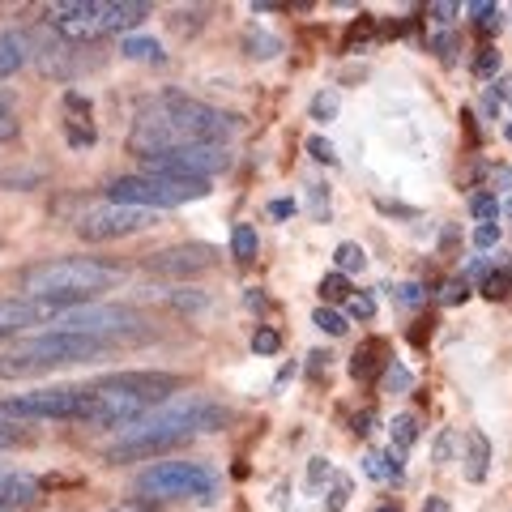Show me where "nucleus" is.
Segmentation results:
<instances>
[{"instance_id": "14", "label": "nucleus", "mask_w": 512, "mask_h": 512, "mask_svg": "<svg viewBox=\"0 0 512 512\" xmlns=\"http://www.w3.org/2000/svg\"><path fill=\"white\" fill-rule=\"evenodd\" d=\"M487 466H491V440L483 436V431H470L466 436V478L470 483H483Z\"/></svg>"}, {"instance_id": "30", "label": "nucleus", "mask_w": 512, "mask_h": 512, "mask_svg": "<svg viewBox=\"0 0 512 512\" xmlns=\"http://www.w3.org/2000/svg\"><path fill=\"white\" fill-rule=\"evenodd\" d=\"M18 111H13V103L5 99V94H0V141H13L18 137Z\"/></svg>"}, {"instance_id": "7", "label": "nucleus", "mask_w": 512, "mask_h": 512, "mask_svg": "<svg viewBox=\"0 0 512 512\" xmlns=\"http://www.w3.org/2000/svg\"><path fill=\"white\" fill-rule=\"evenodd\" d=\"M90 406V389L82 384H52V389H35V393H13L0 402V410L13 423H35V419H64V423H82Z\"/></svg>"}, {"instance_id": "47", "label": "nucleus", "mask_w": 512, "mask_h": 512, "mask_svg": "<svg viewBox=\"0 0 512 512\" xmlns=\"http://www.w3.org/2000/svg\"><path fill=\"white\" fill-rule=\"evenodd\" d=\"M470 291H466V282H453V286H448V291H444V303H457V299H466Z\"/></svg>"}, {"instance_id": "17", "label": "nucleus", "mask_w": 512, "mask_h": 512, "mask_svg": "<svg viewBox=\"0 0 512 512\" xmlns=\"http://www.w3.org/2000/svg\"><path fill=\"white\" fill-rule=\"evenodd\" d=\"M244 52L252 60H269V56H278L282 52V39L278 35H269V30H244Z\"/></svg>"}, {"instance_id": "5", "label": "nucleus", "mask_w": 512, "mask_h": 512, "mask_svg": "<svg viewBox=\"0 0 512 512\" xmlns=\"http://www.w3.org/2000/svg\"><path fill=\"white\" fill-rule=\"evenodd\" d=\"M137 495L141 500H197L214 504L218 495V474L205 461H154L150 470L137 474Z\"/></svg>"}, {"instance_id": "24", "label": "nucleus", "mask_w": 512, "mask_h": 512, "mask_svg": "<svg viewBox=\"0 0 512 512\" xmlns=\"http://www.w3.org/2000/svg\"><path fill=\"white\" fill-rule=\"evenodd\" d=\"M312 325H316V329H325L329 338H342V333L350 329V325H346V316H342V312H333V308H316Z\"/></svg>"}, {"instance_id": "46", "label": "nucleus", "mask_w": 512, "mask_h": 512, "mask_svg": "<svg viewBox=\"0 0 512 512\" xmlns=\"http://www.w3.org/2000/svg\"><path fill=\"white\" fill-rule=\"evenodd\" d=\"M269 214H274V218H291L295 214V201H274V205H269Z\"/></svg>"}, {"instance_id": "51", "label": "nucleus", "mask_w": 512, "mask_h": 512, "mask_svg": "<svg viewBox=\"0 0 512 512\" xmlns=\"http://www.w3.org/2000/svg\"><path fill=\"white\" fill-rule=\"evenodd\" d=\"M508 141H512V124H508Z\"/></svg>"}, {"instance_id": "40", "label": "nucleus", "mask_w": 512, "mask_h": 512, "mask_svg": "<svg viewBox=\"0 0 512 512\" xmlns=\"http://www.w3.org/2000/svg\"><path fill=\"white\" fill-rule=\"evenodd\" d=\"M329 474H333V466H329L325 457H316L312 466H308V483H312V487H320V478H329Z\"/></svg>"}, {"instance_id": "19", "label": "nucleus", "mask_w": 512, "mask_h": 512, "mask_svg": "<svg viewBox=\"0 0 512 512\" xmlns=\"http://www.w3.org/2000/svg\"><path fill=\"white\" fill-rule=\"evenodd\" d=\"M256 248H261V244H256V231L248 227V222H239V227L231 231V256H235V261H252V256H256Z\"/></svg>"}, {"instance_id": "8", "label": "nucleus", "mask_w": 512, "mask_h": 512, "mask_svg": "<svg viewBox=\"0 0 512 512\" xmlns=\"http://www.w3.org/2000/svg\"><path fill=\"white\" fill-rule=\"evenodd\" d=\"M158 222L154 210H137V205H116V201H99L77 218V235L86 244H107V239H124L137 231H150Z\"/></svg>"}, {"instance_id": "4", "label": "nucleus", "mask_w": 512, "mask_h": 512, "mask_svg": "<svg viewBox=\"0 0 512 512\" xmlns=\"http://www.w3.org/2000/svg\"><path fill=\"white\" fill-rule=\"evenodd\" d=\"M90 389V406H86V419L90 427H133L141 423L146 414H154L158 402L180 389V380L167 376V372H120V376H107L99 384H86Z\"/></svg>"}, {"instance_id": "33", "label": "nucleus", "mask_w": 512, "mask_h": 512, "mask_svg": "<svg viewBox=\"0 0 512 512\" xmlns=\"http://www.w3.org/2000/svg\"><path fill=\"white\" fill-rule=\"evenodd\" d=\"M380 461H384V474H389V478H402L406 474V453H402V448L389 444V453H384Z\"/></svg>"}, {"instance_id": "35", "label": "nucleus", "mask_w": 512, "mask_h": 512, "mask_svg": "<svg viewBox=\"0 0 512 512\" xmlns=\"http://www.w3.org/2000/svg\"><path fill=\"white\" fill-rule=\"evenodd\" d=\"M22 440V427L18 423H13L9 419V414L5 410H0V448H13V444H18Z\"/></svg>"}, {"instance_id": "28", "label": "nucleus", "mask_w": 512, "mask_h": 512, "mask_svg": "<svg viewBox=\"0 0 512 512\" xmlns=\"http://www.w3.org/2000/svg\"><path fill=\"white\" fill-rule=\"evenodd\" d=\"M333 116H338V94H333V90H325V94H316V99H312V120H320V124H329Z\"/></svg>"}, {"instance_id": "37", "label": "nucleus", "mask_w": 512, "mask_h": 512, "mask_svg": "<svg viewBox=\"0 0 512 512\" xmlns=\"http://www.w3.org/2000/svg\"><path fill=\"white\" fill-rule=\"evenodd\" d=\"M346 500H350V478H338V483H333V495H329V512H342L346 508Z\"/></svg>"}, {"instance_id": "25", "label": "nucleus", "mask_w": 512, "mask_h": 512, "mask_svg": "<svg viewBox=\"0 0 512 512\" xmlns=\"http://www.w3.org/2000/svg\"><path fill=\"white\" fill-rule=\"evenodd\" d=\"M483 295L487 299H508L512 295V274L508 269H491V274L483 278Z\"/></svg>"}, {"instance_id": "39", "label": "nucleus", "mask_w": 512, "mask_h": 512, "mask_svg": "<svg viewBox=\"0 0 512 512\" xmlns=\"http://www.w3.org/2000/svg\"><path fill=\"white\" fill-rule=\"evenodd\" d=\"M427 18H431V22H440V26H448V22L457 18V5H448V0H440V5H431V9H427Z\"/></svg>"}, {"instance_id": "11", "label": "nucleus", "mask_w": 512, "mask_h": 512, "mask_svg": "<svg viewBox=\"0 0 512 512\" xmlns=\"http://www.w3.org/2000/svg\"><path fill=\"white\" fill-rule=\"evenodd\" d=\"M218 265V248L210 244H175L150 256V274H167V278H192Z\"/></svg>"}, {"instance_id": "16", "label": "nucleus", "mask_w": 512, "mask_h": 512, "mask_svg": "<svg viewBox=\"0 0 512 512\" xmlns=\"http://www.w3.org/2000/svg\"><path fill=\"white\" fill-rule=\"evenodd\" d=\"M380 355H384V342H363L355 350V359H350V376H355V380H372L380 372V363H384Z\"/></svg>"}, {"instance_id": "6", "label": "nucleus", "mask_w": 512, "mask_h": 512, "mask_svg": "<svg viewBox=\"0 0 512 512\" xmlns=\"http://www.w3.org/2000/svg\"><path fill=\"white\" fill-rule=\"evenodd\" d=\"M210 197L205 180H158V175H120L107 184V201L137 205V210H175V205Z\"/></svg>"}, {"instance_id": "52", "label": "nucleus", "mask_w": 512, "mask_h": 512, "mask_svg": "<svg viewBox=\"0 0 512 512\" xmlns=\"http://www.w3.org/2000/svg\"><path fill=\"white\" fill-rule=\"evenodd\" d=\"M0 478H5V474H0Z\"/></svg>"}, {"instance_id": "22", "label": "nucleus", "mask_w": 512, "mask_h": 512, "mask_svg": "<svg viewBox=\"0 0 512 512\" xmlns=\"http://www.w3.org/2000/svg\"><path fill=\"white\" fill-rule=\"evenodd\" d=\"M320 299H325V303H346V299H350L346 274H338V269H333L329 278H320Z\"/></svg>"}, {"instance_id": "27", "label": "nucleus", "mask_w": 512, "mask_h": 512, "mask_svg": "<svg viewBox=\"0 0 512 512\" xmlns=\"http://www.w3.org/2000/svg\"><path fill=\"white\" fill-rule=\"evenodd\" d=\"M205 22V9H175L171 13V26L180 30V35H192V30H201Z\"/></svg>"}, {"instance_id": "23", "label": "nucleus", "mask_w": 512, "mask_h": 512, "mask_svg": "<svg viewBox=\"0 0 512 512\" xmlns=\"http://www.w3.org/2000/svg\"><path fill=\"white\" fill-rule=\"evenodd\" d=\"M333 261H338V274H350V269H363L367 265V252L359 244H338Z\"/></svg>"}, {"instance_id": "1", "label": "nucleus", "mask_w": 512, "mask_h": 512, "mask_svg": "<svg viewBox=\"0 0 512 512\" xmlns=\"http://www.w3.org/2000/svg\"><path fill=\"white\" fill-rule=\"evenodd\" d=\"M235 116L218 111L201 99H188L180 90H163L137 107L133 133H128V150L137 158L188 150V146H227L235 133Z\"/></svg>"}, {"instance_id": "26", "label": "nucleus", "mask_w": 512, "mask_h": 512, "mask_svg": "<svg viewBox=\"0 0 512 512\" xmlns=\"http://www.w3.org/2000/svg\"><path fill=\"white\" fill-rule=\"evenodd\" d=\"M252 350H256V355H278V350H282V333L261 325V329L252 333Z\"/></svg>"}, {"instance_id": "10", "label": "nucleus", "mask_w": 512, "mask_h": 512, "mask_svg": "<svg viewBox=\"0 0 512 512\" xmlns=\"http://www.w3.org/2000/svg\"><path fill=\"white\" fill-rule=\"evenodd\" d=\"M52 325L60 333H82V338H99L107 342V333H120L133 325V312L124 308H94V303H77V308H64Z\"/></svg>"}, {"instance_id": "31", "label": "nucleus", "mask_w": 512, "mask_h": 512, "mask_svg": "<svg viewBox=\"0 0 512 512\" xmlns=\"http://www.w3.org/2000/svg\"><path fill=\"white\" fill-rule=\"evenodd\" d=\"M474 73L478 77H495V73H500V52H495V47H483L478 60H474Z\"/></svg>"}, {"instance_id": "9", "label": "nucleus", "mask_w": 512, "mask_h": 512, "mask_svg": "<svg viewBox=\"0 0 512 512\" xmlns=\"http://www.w3.org/2000/svg\"><path fill=\"white\" fill-rule=\"evenodd\" d=\"M43 18L64 43H94L107 35V0H56Z\"/></svg>"}, {"instance_id": "42", "label": "nucleus", "mask_w": 512, "mask_h": 512, "mask_svg": "<svg viewBox=\"0 0 512 512\" xmlns=\"http://www.w3.org/2000/svg\"><path fill=\"white\" fill-rule=\"evenodd\" d=\"M372 423H376V414L363 410V414H355V427H350V431H355V436H367V431H372Z\"/></svg>"}, {"instance_id": "21", "label": "nucleus", "mask_w": 512, "mask_h": 512, "mask_svg": "<svg viewBox=\"0 0 512 512\" xmlns=\"http://www.w3.org/2000/svg\"><path fill=\"white\" fill-rule=\"evenodd\" d=\"M470 13H474V26L483 30V35H500V26H504V9L500 5H470Z\"/></svg>"}, {"instance_id": "2", "label": "nucleus", "mask_w": 512, "mask_h": 512, "mask_svg": "<svg viewBox=\"0 0 512 512\" xmlns=\"http://www.w3.org/2000/svg\"><path fill=\"white\" fill-rule=\"evenodd\" d=\"M227 423V410H218L210 402H188V406H171L163 414H146L141 423L124 427L116 440L103 448V457L111 466L120 461H146V457H163L171 448L188 444L197 431H218Z\"/></svg>"}, {"instance_id": "3", "label": "nucleus", "mask_w": 512, "mask_h": 512, "mask_svg": "<svg viewBox=\"0 0 512 512\" xmlns=\"http://www.w3.org/2000/svg\"><path fill=\"white\" fill-rule=\"evenodd\" d=\"M116 282H120V265L94 261V256H60V261L26 265L18 274V295L60 303V308H77V303L94 299Z\"/></svg>"}, {"instance_id": "49", "label": "nucleus", "mask_w": 512, "mask_h": 512, "mask_svg": "<svg viewBox=\"0 0 512 512\" xmlns=\"http://www.w3.org/2000/svg\"><path fill=\"white\" fill-rule=\"evenodd\" d=\"M423 512H453V508H448V504L440 500V495H427V504H423Z\"/></svg>"}, {"instance_id": "18", "label": "nucleus", "mask_w": 512, "mask_h": 512, "mask_svg": "<svg viewBox=\"0 0 512 512\" xmlns=\"http://www.w3.org/2000/svg\"><path fill=\"white\" fill-rule=\"evenodd\" d=\"M470 214H474L478 227L500 222V197H495V192H474V197H470Z\"/></svg>"}, {"instance_id": "20", "label": "nucleus", "mask_w": 512, "mask_h": 512, "mask_svg": "<svg viewBox=\"0 0 512 512\" xmlns=\"http://www.w3.org/2000/svg\"><path fill=\"white\" fill-rule=\"evenodd\" d=\"M389 431H393V448L406 453V448H414V440H419V419H414V414H397Z\"/></svg>"}, {"instance_id": "50", "label": "nucleus", "mask_w": 512, "mask_h": 512, "mask_svg": "<svg viewBox=\"0 0 512 512\" xmlns=\"http://www.w3.org/2000/svg\"><path fill=\"white\" fill-rule=\"evenodd\" d=\"M376 512H402V508H397V504H380Z\"/></svg>"}, {"instance_id": "43", "label": "nucleus", "mask_w": 512, "mask_h": 512, "mask_svg": "<svg viewBox=\"0 0 512 512\" xmlns=\"http://www.w3.org/2000/svg\"><path fill=\"white\" fill-rule=\"evenodd\" d=\"M491 184H500L495 192H512V171H508V167H495V171H491Z\"/></svg>"}, {"instance_id": "36", "label": "nucleus", "mask_w": 512, "mask_h": 512, "mask_svg": "<svg viewBox=\"0 0 512 512\" xmlns=\"http://www.w3.org/2000/svg\"><path fill=\"white\" fill-rule=\"evenodd\" d=\"M474 244L483 248V252L500 244V222H487V227H474Z\"/></svg>"}, {"instance_id": "32", "label": "nucleus", "mask_w": 512, "mask_h": 512, "mask_svg": "<svg viewBox=\"0 0 512 512\" xmlns=\"http://www.w3.org/2000/svg\"><path fill=\"white\" fill-rule=\"evenodd\" d=\"M393 303H402V308H419V303H423V286H414V282L393 286Z\"/></svg>"}, {"instance_id": "38", "label": "nucleus", "mask_w": 512, "mask_h": 512, "mask_svg": "<svg viewBox=\"0 0 512 512\" xmlns=\"http://www.w3.org/2000/svg\"><path fill=\"white\" fill-rule=\"evenodd\" d=\"M384 384H389V389H410V372L406 367H384Z\"/></svg>"}, {"instance_id": "44", "label": "nucleus", "mask_w": 512, "mask_h": 512, "mask_svg": "<svg viewBox=\"0 0 512 512\" xmlns=\"http://www.w3.org/2000/svg\"><path fill=\"white\" fill-rule=\"evenodd\" d=\"M448 457H453V431H444L440 444H436V461H448Z\"/></svg>"}, {"instance_id": "15", "label": "nucleus", "mask_w": 512, "mask_h": 512, "mask_svg": "<svg viewBox=\"0 0 512 512\" xmlns=\"http://www.w3.org/2000/svg\"><path fill=\"white\" fill-rule=\"evenodd\" d=\"M120 56L124 60H141V64H167L163 43L150 39V35H124L120 39Z\"/></svg>"}, {"instance_id": "41", "label": "nucleus", "mask_w": 512, "mask_h": 512, "mask_svg": "<svg viewBox=\"0 0 512 512\" xmlns=\"http://www.w3.org/2000/svg\"><path fill=\"white\" fill-rule=\"evenodd\" d=\"M107 512H154V504H150V500H124V504L107 508Z\"/></svg>"}, {"instance_id": "13", "label": "nucleus", "mask_w": 512, "mask_h": 512, "mask_svg": "<svg viewBox=\"0 0 512 512\" xmlns=\"http://www.w3.org/2000/svg\"><path fill=\"white\" fill-rule=\"evenodd\" d=\"M39 483L30 474H5L0 478V512H18V508H30L39 500Z\"/></svg>"}, {"instance_id": "12", "label": "nucleus", "mask_w": 512, "mask_h": 512, "mask_svg": "<svg viewBox=\"0 0 512 512\" xmlns=\"http://www.w3.org/2000/svg\"><path fill=\"white\" fill-rule=\"evenodd\" d=\"M30 56H35V43H30L26 30H0V82L18 73Z\"/></svg>"}, {"instance_id": "34", "label": "nucleus", "mask_w": 512, "mask_h": 512, "mask_svg": "<svg viewBox=\"0 0 512 512\" xmlns=\"http://www.w3.org/2000/svg\"><path fill=\"white\" fill-rule=\"evenodd\" d=\"M308 154L316 158V163H325V167L338 163V154H333V146H329L325 137H312V141H308Z\"/></svg>"}, {"instance_id": "29", "label": "nucleus", "mask_w": 512, "mask_h": 512, "mask_svg": "<svg viewBox=\"0 0 512 512\" xmlns=\"http://www.w3.org/2000/svg\"><path fill=\"white\" fill-rule=\"evenodd\" d=\"M346 312H350V316H359V320H372V316H376V299L367 295V291H350Z\"/></svg>"}, {"instance_id": "48", "label": "nucleus", "mask_w": 512, "mask_h": 512, "mask_svg": "<svg viewBox=\"0 0 512 512\" xmlns=\"http://www.w3.org/2000/svg\"><path fill=\"white\" fill-rule=\"evenodd\" d=\"M436 47H440V56H444V60H453V52H457L453 35H440V39H436Z\"/></svg>"}, {"instance_id": "45", "label": "nucleus", "mask_w": 512, "mask_h": 512, "mask_svg": "<svg viewBox=\"0 0 512 512\" xmlns=\"http://www.w3.org/2000/svg\"><path fill=\"white\" fill-rule=\"evenodd\" d=\"M363 470L372 474V478H384V466H380V457H376V453H367V457H363Z\"/></svg>"}]
</instances>
